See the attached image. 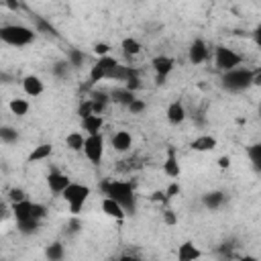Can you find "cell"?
<instances>
[{
  "label": "cell",
  "mask_w": 261,
  "mask_h": 261,
  "mask_svg": "<svg viewBox=\"0 0 261 261\" xmlns=\"http://www.w3.org/2000/svg\"><path fill=\"white\" fill-rule=\"evenodd\" d=\"M151 65H153V71H155V84L157 86H163L165 80H167V75L173 71L175 61L169 55H157V57H153Z\"/></svg>",
  "instance_id": "obj_7"
},
{
  "label": "cell",
  "mask_w": 261,
  "mask_h": 261,
  "mask_svg": "<svg viewBox=\"0 0 261 261\" xmlns=\"http://www.w3.org/2000/svg\"><path fill=\"white\" fill-rule=\"evenodd\" d=\"M110 143H112L114 151L124 153V151H128V149H130V145H133V135H130L128 130H116V133L112 135Z\"/></svg>",
  "instance_id": "obj_15"
},
{
  "label": "cell",
  "mask_w": 261,
  "mask_h": 261,
  "mask_svg": "<svg viewBox=\"0 0 261 261\" xmlns=\"http://www.w3.org/2000/svg\"><path fill=\"white\" fill-rule=\"evenodd\" d=\"M24 200H29V198H27V192L22 188H12L8 192V202L10 204H18V202H24Z\"/></svg>",
  "instance_id": "obj_33"
},
{
  "label": "cell",
  "mask_w": 261,
  "mask_h": 261,
  "mask_svg": "<svg viewBox=\"0 0 261 261\" xmlns=\"http://www.w3.org/2000/svg\"><path fill=\"white\" fill-rule=\"evenodd\" d=\"M239 261H259L255 255H243V257H239Z\"/></svg>",
  "instance_id": "obj_49"
},
{
  "label": "cell",
  "mask_w": 261,
  "mask_h": 261,
  "mask_svg": "<svg viewBox=\"0 0 261 261\" xmlns=\"http://www.w3.org/2000/svg\"><path fill=\"white\" fill-rule=\"evenodd\" d=\"M137 96H135V92H130V90H126L124 86L122 88H114L112 92H110V100L114 102V104H122V106H130V102L135 100Z\"/></svg>",
  "instance_id": "obj_19"
},
{
  "label": "cell",
  "mask_w": 261,
  "mask_h": 261,
  "mask_svg": "<svg viewBox=\"0 0 261 261\" xmlns=\"http://www.w3.org/2000/svg\"><path fill=\"white\" fill-rule=\"evenodd\" d=\"M67 61H69L71 69H80L82 63L86 61V55H84L80 49H69V51H67Z\"/></svg>",
  "instance_id": "obj_30"
},
{
  "label": "cell",
  "mask_w": 261,
  "mask_h": 261,
  "mask_svg": "<svg viewBox=\"0 0 261 261\" xmlns=\"http://www.w3.org/2000/svg\"><path fill=\"white\" fill-rule=\"evenodd\" d=\"M165 194H167V198H169V200H171L173 196H177V194H179V184H177V181H171V184H169V188L165 190Z\"/></svg>",
  "instance_id": "obj_43"
},
{
  "label": "cell",
  "mask_w": 261,
  "mask_h": 261,
  "mask_svg": "<svg viewBox=\"0 0 261 261\" xmlns=\"http://www.w3.org/2000/svg\"><path fill=\"white\" fill-rule=\"evenodd\" d=\"M22 90H24L27 96L37 98V96L43 94L45 84H43V80H41L39 75H33V73H31V75H24V77H22Z\"/></svg>",
  "instance_id": "obj_11"
},
{
  "label": "cell",
  "mask_w": 261,
  "mask_h": 261,
  "mask_svg": "<svg viewBox=\"0 0 261 261\" xmlns=\"http://www.w3.org/2000/svg\"><path fill=\"white\" fill-rule=\"evenodd\" d=\"M124 88H126V90H130V92H137V90L141 88V77H139V71H137V69L130 73V77L126 80Z\"/></svg>",
  "instance_id": "obj_36"
},
{
  "label": "cell",
  "mask_w": 261,
  "mask_h": 261,
  "mask_svg": "<svg viewBox=\"0 0 261 261\" xmlns=\"http://www.w3.org/2000/svg\"><path fill=\"white\" fill-rule=\"evenodd\" d=\"M90 100L100 102V104H106V106H108V102H112V100H110V96H108L106 92H102V90H94V92L90 94Z\"/></svg>",
  "instance_id": "obj_38"
},
{
  "label": "cell",
  "mask_w": 261,
  "mask_h": 261,
  "mask_svg": "<svg viewBox=\"0 0 261 261\" xmlns=\"http://www.w3.org/2000/svg\"><path fill=\"white\" fill-rule=\"evenodd\" d=\"M37 33L24 24H2L0 27V41L10 47H24L35 41Z\"/></svg>",
  "instance_id": "obj_2"
},
{
  "label": "cell",
  "mask_w": 261,
  "mask_h": 261,
  "mask_svg": "<svg viewBox=\"0 0 261 261\" xmlns=\"http://www.w3.org/2000/svg\"><path fill=\"white\" fill-rule=\"evenodd\" d=\"M61 196H63V200H65L67 206H69V212H71L73 216H77V214L82 212L86 200L90 198V188H88L86 184L71 181V184L67 186V190H65Z\"/></svg>",
  "instance_id": "obj_4"
},
{
  "label": "cell",
  "mask_w": 261,
  "mask_h": 261,
  "mask_svg": "<svg viewBox=\"0 0 261 261\" xmlns=\"http://www.w3.org/2000/svg\"><path fill=\"white\" fill-rule=\"evenodd\" d=\"M69 69H71V65H69L67 59H65V61H57V63L53 65V73H55L57 77H67V75H69Z\"/></svg>",
  "instance_id": "obj_34"
},
{
  "label": "cell",
  "mask_w": 261,
  "mask_h": 261,
  "mask_svg": "<svg viewBox=\"0 0 261 261\" xmlns=\"http://www.w3.org/2000/svg\"><path fill=\"white\" fill-rule=\"evenodd\" d=\"M253 86H261V69H253Z\"/></svg>",
  "instance_id": "obj_47"
},
{
  "label": "cell",
  "mask_w": 261,
  "mask_h": 261,
  "mask_svg": "<svg viewBox=\"0 0 261 261\" xmlns=\"http://www.w3.org/2000/svg\"><path fill=\"white\" fill-rule=\"evenodd\" d=\"M86 139H88V135H84V133H80V130H71L67 137H65V147L69 149V151H84V147H86Z\"/></svg>",
  "instance_id": "obj_20"
},
{
  "label": "cell",
  "mask_w": 261,
  "mask_h": 261,
  "mask_svg": "<svg viewBox=\"0 0 261 261\" xmlns=\"http://www.w3.org/2000/svg\"><path fill=\"white\" fill-rule=\"evenodd\" d=\"M145 110H147V102L141 100V98H135V100L130 102V106H128V112H130V114H143Z\"/></svg>",
  "instance_id": "obj_37"
},
{
  "label": "cell",
  "mask_w": 261,
  "mask_h": 261,
  "mask_svg": "<svg viewBox=\"0 0 261 261\" xmlns=\"http://www.w3.org/2000/svg\"><path fill=\"white\" fill-rule=\"evenodd\" d=\"M208 45H206V41L204 39H194L192 43H190V49H188V59H190V63L192 65H200V63H204L206 59H208Z\"/></svg>",
  "instance_id": "obj_8"
},
{
  "label": "cell",
  "mask_w": 261,
  "mask_h": 261,
  "mask_svg": "<svg viewBox=\"0 0 261 261\" xmlns=\"http://www.w3.org/2000/svg\"><path fill=\"white\" fill-rule=\"evenodd\" d=\"M163 224H167V226H175L177 224V216H175V212L171 208L163 210Z\"/></svg>",
  "instance_id": "obj_40"
},
{
  "label": "cell",
  "mask_w": 261,
  "mask_h": 261,
  "mask_svg": "<svg viewBox=\"0 0 261 261\" xmlns=\"http://www.w3.org/2000/svg\"><path fill=\"white\" fill-rule=\"evenodd\" d=\"M216 145H218V141H216V137H212V135H200V137H196V139L190 143V147H192L194 151H198V153L212 151V149H216Z\"/></svg>",
  "instance_id": "obj_16"
},
{
  "label": "cell",
  "mask_w": 261,
  "mask_h": 261,
  "mask_svg": "<svg viewBox=\"0 0 261 261\" xmlns=\"http://www.w3.org/2000/svg\"><path fill=\"white\" fill-rule=\"evenodd\" d=\"M108 51H110V45H108V43H96V45H94V53L100 55V57H106Z\"/></svg>",
  "instance_id": "obj_41"
},
{
  "label": "cell",
  "mask_w": 261,
  "mask_h": 261,
  "mask_svg": "<svg viewBox=\"0 0 261 261\" xmlns=\"http://www.w3.org/2000/svg\"><path fill=\"white\" fill-rule=\"evenodd\" d=\"M80 228H82V222L77 220V216H73L71 222H69V232H77Z\"/></svg>",
  "instance_id": "obj_45"
},
{
  "label": "cell",
  "mask_w": 261,
  "mask_h": 261,
  "mask_svg": "<svg viewBox=\"0 0 261 261\" xmlns=\"http://www.w3.org/2000/svg\"><path fill=\"white\" fill-rule=\"evenodd\" d=\"M253 41H255V45L261 49V24H257V27L253 29Z\"/></svg>",
  "instance_id": "obj_44"
},
{
  "label": "cell",
  "mask_w": 261,
  "mask_h": 261,
  "mask_svg": "<svg viewBox=\"0 0 261 261\" xmlns=\"http://www.w3.org/2000/svg\"><path fill=\"white\" fill-rule=\"evenodd\" d=\"M247 157L257 173H261V143H253L247 147Z\"/></svg>",
  "instance_id": "obj_24"
},
{
  "label": "cell",
  "mask_w": 261,
  "mask_h": 261,
  "mask_svg": "<svg viewBox=\"0 0 261 261\" xmlns=\"http://www.w3.org/2000/svg\"><path fill=\"white\" fill-rule=\"evenodd\" d=\"M224 202H226V194L222 190H212V192H206L202 196V204L208 210H218V208H222Z\"/></svg>",
  "instance_id": "obj_13"
},
{
  "label": "cell",
  "mask_w": 261,
  "mask_h": 261,
  "mask_svg": "<svg viewBox=\"0 0 261 261\" xmlns=\"http://www.w3.org/2000/svg\"><path fill=\"white\" fill-rule=\"evenodd\" d=\"M12 216H14L16 222H22V220L33 218V202L31 200H24V202L12 204Z\"/></svg>",
  "instance_id": "obj_18"
},
{
  "label": "cell",
  "mask_w": 261,
  "mask_h": 261,
  "mask_svg": "<svg viewBox=\"0 0 261 261\" xmlns=\"http://www.w3.org/2000/svg\"><path fill=\"white\" fill-rule=\"evenodd\" d=\"M84 155L92 165H100L102 163V157H104V137H102V133L88 135L86 147H84Z\"/></svg>",
  "instance_id": "obj_6"
},
{
  "label": "cell",
  "mask_w": 261,
  "mask_h": 261,
  "mask_svg": "<svg viewBox=\"0 0 261 261\" xmlns=\"http://www.w3.org/2000/svg\"><path fill=\"white\" fill-rule=\"evenodd\" d=\"M102 126H104V118L98 114H92L82 120V130H86L88 135H98L102 130Z\"/></svg>",
  "instance_id": "obj_22"
},
{
  "label": "cell",
  "mask_w": 261,
  "mask_h": 261,
  "mask_svg": "<svg viewBox=\"0 0 261 261\" xmlns=\"http://www.w3.org/2000/svg\"><path fill=\"white\" fill-rule=\"evenodd\" d=\"M69 184H71V179H69L65 173L57 171V169H53V171L47 173V186H49L51 194H55V196H61V194L67 190Z\"/></svg>",
  "instance_id": "obj_10"
},
{
  "label": "cell",
  "mask_w": 261,
  "mask_h": 261,
  "mask_svg": "<svg viewBox=\"0 0 261 261\" xmlns=\"http://www.w3.org/2000/svg\"><path fill=\"white\" fill-rule=\"evenodd\" d=\"M151 200H153V202H163V204H167V202H169L167 194H165V192H161V190L153 192V194H151Z\"/></svg>",
  "instance_id": "obj_42"
},
{
  "label": "cell",
  "mask_w": 261,
  "mask_h": 261,
  "mask_svg": "<svg viewBox=\"0 0 261 261\" xmlns=\"http://www.w3.org/2000/svg\"><path fill=\"white\" fill-rule=\"evenodd\" d=\"M8 108H10V112L16 114V116H24L31 106H29V102H27L24 98H14V100H10Z\"/></svg>",
  "instance_id": "obj_28"
},
{
  "label": "cell",
  "mask_w": 261,
  "mask_h": 261,
  "mask_svg": "<svg viewBox=\"0 0 261 261\" xmlns=\"http://www.w3.org/2000/svg\"><path fill=\"white\" fill-rule=\"evenodd\" d=\"M100 80H106L104 69H102L98 63H94V65H92V69H90V84H98Z\"/></svg>",
  "instance_id": "obj_35"
},
{
  "label": "cell",
  "mask_w": 261,
  "mask_h": 261,
  "mask_svg": "<svg viewBox=\"0 0 261 261\" xmlns=\"http://www.w3.org/2000/svg\"><path fill=\"white\" fill-rule=\"evenodd\" d=\"M165 116H167V120H169V124H181L184 120H186V106L179 102V100H173L169 106H167V112H165Z\"/></svg>",
  "instance_id": "obj_14"
},
{
  "label": "cell",
  "mask_w": 261,
  "mask_h": 261,
  "mask_svg": "<svg viewBox=\"0 0 261 261\" xmlns=\"http://www.w3.org/2000/svg\"><path fill=\"white\" fill-rule=\"evenodd\" d=\"M45 257H47V261H63L65 259V247H63V243L61 241H53L51 245H47Z\"/></svg>",
  "instance_id": "obj_23"
},
{
  "label": "cell",
  "mask_w": 261,
  "mask_h": 261,
  "mask_svg": "<svg viewBox=\"0 0 261 261\" xmlns=\"http://www.w3.org/2000/svg\"><path fill=\"white\" fill-rule=\"evenodd\" d=\"M0 141L10 145V143H16L18 141V130L12 128V126H0Z\"/></svg>",
  "instance_id": "obj_31"
},
{
  "label": "cell",
  "mask_w": 261,
  "mask_h": 261,
  "mask_svg": "<svg viewBox=\"0 0 261 261\" xmlns=\"http://www.w3.org/2000/svg\"><path fill=\"white\" fill-rule=\"evenodd\" d=\"M92 114H94V102H92L90 98L82 100L80 106H77V116L84 120V118H88V116H92Z\"/></svg>",
  "instance_id": "obj_32"
},
{
  "label": "cell",
  "mask_w": 261,
  "mask_h": 261,
  "mask_svg": "<svg viewBox=\"0 0 261 261\" xmlns=\"http://www.w3.org/2000/svg\"><path fill=\"white\" fill-rule=\"evenodd\" d=\"M39 226H41V220H35V218L16 222V228H18V232H22V234H33V232L39 230Z\"/></svg>",
  "instance_id": "obj_29"
},
{
  "label": "cell",
  "mask_w": 261,
  "mask_h": 261,
  "mask_svg": "<svg viewBox=\"0 0 261 261\" xmlns=\"http://www.w3.org/2000/svg\"><path fill=\"white\" fill-rule=\"evenodd\" d=\"M241 63H243V55H239L237 51H232V49H228L224 45H216L214 47V65H216L218 71L226 73L230 69L241 67Z\"/></svg>",
  "instance_id": "obj_5"
},
{
  "label": "cell",
  "mask_w": 261,
  "mask_h": 261,
  "mask_svg": "<svg viewBox=\"0 0 261 261\" xmlns=\"http://www.w3.org/2000/svg\"><path fill=\"white\" fill-rule=\"evenodd\" d=\"M228 165H230V157H228V155H222V157L218 159V167H220V169H228Z\"/></svg>",
  "instance_id": "obj_46"
},
{
  "label": "cell",
  "mask_w": 261,
  "mask_h": 261,
  "mask_svg": "<svg viewBox=\"0 0 261 261\" xmlns=\"http://www.w3.org/2000/svg\"><path fill=\"white\" fill-rule=\"evenodd\" d=\"M116 261H139V257H135V255H120Z\"/></svg>",
  "instance_id": "obj_48"
},
{
  "label": "cell",
  "mask_w": 261,
  "mask_h": 261,
  "mask_svg": "<svg viewBox=\"0 0 261 261\" xmlns=\"http://www.w3.org/2000/svg\"><path fill=\"white\" fill-rule=\"evenodd\" d=\"M220 84L226 92H245L253 86V69L249 67H237L220 75Z\"/></svg>",
  "instance_id": "obj_3"
},
{
  "label": "cell",
  "mask_w": 261,
  "mask_h": 261,
  "mask_svg": "<svg viewBox=\"0 0 261 261\" xmlns=\"http://www.w3.org/2000/svg\"><path fill=\"white\" fill-rule=\"evenodd\" d=\"M31 18H33V22H35V27H37V33H47V35L57 37V29H55L47 18H43V16H39V14H33Z\"/></svg>",
  "instance_id": "obj_25"
},
{
  "label": "cell",
  "mask_w": 261,
  "mask_h": 261,
  "mask_svg": "<svg viewBox=\"0 0 261 261\" xmlns=\"http://www.w3.org/2000/svg\"><path fill=\"white\" fill-rule=\"evenodd\" d=\"M163 173H165L167 177H171V179L179 177V173H181L179 159H177V151H175V147H173V145H169V147H167V151H165V159H163Z\"/></svg>",
  "instance_id": "obj_9"
},
{
  "label": "cell",
  "mask_w": 261,
  "mask_h": 261,
  "mask_svg": "<svg viewBox=\"0 0 261 261\" xmlns=\"http://www.w3.org/2000/svg\"><path fill=\"white\" fill-rule=\"evenodd\" d=\"M102 210H104L106 216H110V218H114V220H124V218H126L124 208H122L118 202H114L112 198H104V200H102Z\"/></svg>",
  "instance_id": "obj_17"
},
{
  "label": "cell",
  "mask_w": 261,
  "mask_h": 261,
  "mask_svg": "<svg viewBox=\"0 0 261 261\" xmlns=\"http://www.w3.org/2000/svg\"><path fill=\"white\" fill-rule=\"evenodd\" d=\"M96 63H98V65L104 69L106 80H108V77H110V73H112V71H114V69L120 65V63H118L114 57H110V55H106V57H98V61H96Z\"/></svg>",
  "instance_id": "obj_27"
},
{
  "label": "cell",
  "mask_w": 261,
  "mask_h": 261,
  "mask_svg": "<svg viewBox=\"0 0 261 261\" xmlns=\"http://www.w3.org/2000/svg\"><path fill=\"white\" fill-rule=\"evenodd\" d=\"M100 188L104 192V198H112L114 202H118L124 208L126 216H133L137 212V196H135V188L130 181L104 179Z\"/></svg>",
  "instance_id": "obj_1"
},
{
  "label": "cell",
  "mask_w": 261,
  "mask_h": 261,
  "mask_svg": "<svg viewBox=\"0 0 261 261\" xmlns=\"http://www.w3.org/2000/svg\"><path fill=\"white\" fill-rule=\"evenodd\" d=\"M53 155V145L51 143H41L37 145L31 153H29V163H37V161H45Z\"/></svg>",
  "instance_id": "obj_21"
},
{
  "label": "cell",
  "mask_w": 261,
  "mask_h": 261,
  "mask_svg": "<svg viewBox=\"0 0 261 261\" xmlns=\"http://www.w3.org/2000/svg\"><path fill=\"white\" fill-rule=\"evenodd\" d=\"M120 47H122V51H124V55H128V57H133V55H139L141 53V43L135 39V37H124L122 41H120Z\"/></svg>",
  "instance_id": "obj_26"
},
{
  "label": "cell",
  "mask_w": 261,
  "mask_h": 261,
  "mask_svg": "<svg viewBox=\"0 0 261 261\" xmlns=\"http://www.w3.org/2000/svg\"><path fill=\"white\" fill-rule=\"evenodd\" d=\"M202 257V251L192 241H184L177 249V261H198Z\"/></svg>",
  "instance_id": "obj_12"
},
{
  "label": "cell",
  "mask_w": 261,
  "mask_h": 261,
  "mask_svg": "<svg viewBox=\"0 0 261 261\" xmlns=\"http://www.w3.org/2000/svg\"><path fill=\"white\" fill-rule=\"evenodd\" d=\"M45 216H47V208L43 204H39V202H33V218L35 220H43Z\"/></svg>",
  "instance_id": "obj_39"
}]
</instances>
